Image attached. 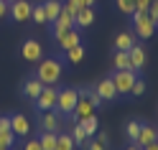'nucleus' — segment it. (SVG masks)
<instances>
[{"mask_svg":"<svg viewBox=\"0 0 158 150\" xmlns=\"http://www.w3.org/2000/svg\"><path fill=\"white\" fill-rule=\"evenodd\" d=\"M151 3H153V0H138V3H135V10H148ZM135 10H133V13H135Z\"/></svg>","mask_w":158,"mask_h":150,"instance_id":"obj_34","label":"nucleus"},{"mask_svg":"<svg viewBox=\"0 0 158 150\" xmlns=\"http://www.w3.org/2000/svg\"><path fill=\"white\" fill-rule=\"evenodd\" d=\"M82 8H84L82 0H64V10H66V13H72V15H77Z\"/></svg>","mask_w":158,"mask_h":150,"instance_id":"obj_28","label":"nucleus"},{"mask_svg":"<svg viewBox=\"0 0 158 150\" xmlns=\"http://www.w3.org/2000/svg\"><path fill=\"white\" fill-rule=\"evenodd\" d=\"M8 8H10V5H8L5 0H0V21H3V18L8 15Z\"/></svg>","mask_w":158,"mask_h":150,"instance_id":"obj_36","label":"nucleus"},{"mask_svg":"<svg viewBox=\"0 0 158 150\" xmlns=\"http://www.w3.org/2000/svg\"><path fill=\"white\" fill-rule=\"evenodd\" d=\"M31 3L28 0H15V3H10V8H8V13H10V18L15 23H23V21H28L31 18Z\"/></svg>","mask_w":158,"mask_h":150,"instance_id":"obj_7","label":"nucleus"},{"mask_svg":"<svg viewBox=\"0 0 158 150\" xmlns=\"http://www.w3.org/2000/svg\"><path fill=\"white\" fill-rule=\"evenodd\" d=\"M125 150H143V148H138V145H135V143H133V145H127V148H125Z\"/></svg>","mask_w":158,"mask_h":150,"instance_id":"obj_39","label":"nucleus"},{"mask_svg":"<svg viewBox=\"0 0 158 150\" xmlns=\"http://www.w3.org/2000/svg\"><path fill=\"white\" fill-rule=\"evenodd\" d=\"M56 99H59V89L54 84H44L41 94L36 97V109L38 112H48V109L56 107Z\"/></svg>","mask_w":158,"mask_h":150,"instance_id":"obj_5","label":"nucleus"},{"mask_svg":"<svg viewBox=\"0 0 158 150\" xmlns=\"http://www.w3.org/2000/svg\"><path fill=\"white\" fill-rule=\"evenodd\" d=\"M130 94H133V97H143V94H145V82H143V79H135Z\"/></svg>","mask_w":158,"mask_h":150,"instance_id":"obj_30","label":"nucleus"},{"mask_svg":"<svg viewBox=\"0 0 158 150\" xmlns=\"http://www.w3.org/2000/svg\"><path fill=\"white\" fill-rule=\"evenodd\" d=\"M156 143H158V137H156Z\"/></svg>","mask_w":158,"mask_h":150,"instance_id":"obj_43","label":"nucleus"},{"mask_svg":"<svg viewBox=\"0 0 158 150\" xmlns=\"http://www.w3.org/2000/svg\"><path fill=\"white\" fill-rule=\"evenodd\" d=\"M5 3H8V5H10V3H15V0H5Z\"/></svg>","mask_w":158,"mask_h":150,"instance_id":"obj_40","label":"nucleus"},{"mask_svg":"<svg viewBox=\"0 0 158 150\" xmlns=\"http://www.w3.org/2000/svg\"><path fill=\"white\" fill-rule=\"evenodd\" d=\"M127 56H130V69H135V71H140V69L145 66V48L133 43V48L127 51Z\"/></svg>","mask_w":158,"mask_h":150,"instance_id":"obj_13","label":"nucleus"},{"mask_svg":"<svg viewBox=\"0 0 158 150\" xmlns=\"http://www.w3.org/2000/svg\"><path fill=\"white\" fill-rule=\"evenodd\" d=\"M110 79H112V84L117 89V94H130V89H133L135 79H138V71L135 69H120V71H115Z\"/></svg>","mask_w":158,"mask_h":150,"instance_id":"obj_4","label":"nucleus"},{"mask_svg":"<svg viewBox=\"0 0 158 150\" xmlns=\"http://www.w3.org/2000/svg\"><path fill=\"white\" fill-rule=\"evenodd\" d=\"M133 33L138 38H151L156 33V21L148 15V10H135L133 13Z\"/></svg>","mask_w":158,"mask_h":150,"instance_id":"obj_2","label":"nucleus"},{"mask_svg":"<svg viewBox=\"0 0 158 150\" xmlns=\"http://www.w3.org/2000/svg\"><path fill=\"white\" fill-rule=\"evenodd\" d=\"M112 64H115L117 71H120V69H130V56H127V51H117L115 59H112Z\"/></svg>","mask_w":158,"mask_h":150,"instance_id":"obj_24","label":"nucleus"},{"mask_svg":"<svg viewBox=\"0 0 158 150\" xmlns=\"http://www.w3.org/2000/svg\"><path fill=\"white\" fill-rule=\"evenodd\" d=\"M115 3H117V10H123V13H127V15H133L138 0H115Z\"/></svg>","mask_w":158,"mask_h":150,"instance_id":"obj_29","label":"nucleus"},{"mask_svg":"<svg viewBox=\"0 0 158 150\" xmlns=\"http://www.w3.org/2000/svg\"><path fill=\"white\" fill-rule=\"evenodd\" d=\"M156 28H158V21H156Z\"/></svg>","mask_w":158,"mask_h":150,"instance_id":"obj_42","label":"nucleus"},{"mask_svg":"<svg viewBox=\"0 0 158 150\" xmlns=\"http://www.w3.org/2000/svg\"><path fill=\"white\" fill-rule=\"evenodd\" d=\"M133 43H135L133 33H120V36L115 38V51H130Z\"/></svg>","mask_w":158,"mask_h":150,"instance_id":"obj_18","label":"nucleus"},{"mask_svg":"<svg viewBox=\"0 0 158 150\" xmlns=\"http://www.w3.org/2000/svg\"><path fill=\"white\" fill-rule=\"evenodd\" d=\"M156 3H158V0H156Z\"/></svg>","mask_w":158,"mask_h":150,"instance_id":"obj_44","label":"nucleus"},{"mask_svg":"<svg viewBox=\"0 0 158 150\" xmlns=\"http://www.w3.org/2000/svg\"><path fill=\"white\" fill-rule=\"evenodd\" d=\"M143 150H158V143H151V145H145Z\"/></svg>","mask_w":158,"mask_h":150,"instance_id":"obj_38","label":"nucleus"},{"mask_svg":"<svg viewBox=\"0 0 158 150\" xmlns=\"http://www.w3.org/2000/svg\"><path fill=\"white\" fill-rule=\"evenodd\" d=\"M82 3H84V8H94V3H97V0H82Z\"/></svg>","mask_w":158,"mask_h":150,"instance_id":"obj_37","label":"nucleus"},{"mask_svg":"<svg viewBox=\"0 0 158 150\" xmlns=\"http://www.w3.org/2000/svg\"><path fill=\"white\" fill-rule=\"evenodd\" d=\"M72 115H74V122H82V120L94 115V104L89 102V97H87V89H79V99H77V107H74Z\"/></svg>","mask_w":158,"mask_h":150,"instance_id":"obj_6","label":"nucleus"},{"mask_svg":"<svg viewBox=\"0 0 158 150\" xmlns=\"http://www.w3.org/2000/svg\"><path fill=\"white\" fill-rule=\"evenodd\" d=\"M44 10H46V21L54 23L56 18H59V13L64 10V3H61V0H46V3H44Z\"/></svg>","mask_w":158,"mask_h":150,"instance_id":"obj_17","label":"nucleus"},{"mask_svg":"<svg viewBox=\"0 0 158 150\" xmlns=\"http://www.w3.org/2000/svg\"><path fill=\"white\" fill-rule=\"evenodd\" d=\"M82 127H84V132L87 135H94L97 132V127H100V120H97V115H92V117H87V120H82Z\"/></svg>","mask_w":158,"mask_h":150,"instance_id":"obj_25","label":"nucleus"},{"mask_svg":"<svg viewBox=\"0 0 158 150\" xmlns=\"http://www.w3.org/2000/svg\"><path fill=\"white\" fill-rule=\"evenodd\" d=\"M41 89H44V84L38 82L36 76H31V79H26V82H23V97H28V99H33V102H36V97L41 94Z\"/></svg>","mask_w":158,"mask_h":150,"instance_id":"obj_15","label":"nucleus"},{"mask_svg":"<svg viewBox=\"0 0 158 150\" xmlns=\"http://www.w3.org/2000/svg\"><path fill=\"white\" fill-rule=\"evenodd\" d=\"M74 148H77V145H74V140H72L69 132L56 135V148H54V150H74Z\"/></svg>","mask_w":158,"mask_h":150,"instance_id":"obj_20","label":"nucleus"},{"mask_svg":"<svg viewBox=\"0 0 158 150\" xmlns=\"http://www.w3.org/2000/svg\"><path fill=\"white\" fill-rule=\"evenodd\" d=\"M59 115L56 109H48V112H41V120H38V122H41V130H46V132H56L59 130Z\"/></svg>","mask_w":158,"mask_h":150,"instance_id":"obj_12","label":"nucleus"},{"mask_svg":"<svg viewBox=\"0 0 158 150\" xmlns=\"http://www.w3.org/2000/svg\"><path fill=\"white\" fill-rule=\"evenodd\" d=\"M77 99H79V89H72V87L59 89V99H56V107L54 109L59 115H72L74 107H77Z\"/></svg>","mask_w":158,"mask_h":150,"instance_id":"obj_3","label":"nucleus"},{"mask_svg":"<svg viewBox=\"0 0 158 150\" xmlns=\"http://www.w3.org/2000/svg\"><path fill=\"white\" fill-rule=\"evenodd\" d=\"M107 145L102 143V140L100 137H89V140H87V150H105Z\"/></svg>","mask_w":158,"mask_h":150,"instance_id":"obj_31","label":"nucleus"},{"mask_svg":"<svg viewBox=\"0 0 158 150\" xmlns=\"http://www.w3.org/2000/svg\"><path fill=\"white\" fill-rule=\"evenodd\" d=\"M21 56L26 59V61H41L44 48H41V43H38L36 38H28V41H23V46H21Z\"/></svg>","mask_w":158,"mask_h":150,"instance_id":"obj_8","label":"nucleus"},{"mask_svg":"<svg viewBox=\"0 0 158 150\" xmlns=\"http://www.w3.org/2000/svg\"><path fill=\"white\" fill-rule=\"evenodd\" d=\"M61 71H64L61 59H41L36 69V79L41 84H56L61 79Z\"/></svg>","mask_w":158,"mask_h":150,"instance_id":"obj_1","label":"nucleus"},{"mask_svg":"<svg viewBox=\"0 0 158 150\" xmlns=\"http://www.w3.org/2000/svg\"><path fill=\"white\" fill-rule=\"evenodd\" d=\"M31 18L36 23H48L46 21V10H44V3H38V5H33L31 8Z\"/></svg>","mask_w":158,"mask_h":150,"instance_id":"obj_27","label":"nucleus"},{"mask_svg":"<svg viewBox=\"0 0 158 150\" xmlns=\"http://www.w3.org/2000/svg\"><path fill=\"white\" fill-rule=\"evenodd\" d=\"M82 59H84V46H82V43L66 51V61H69V64H79Z\"/></svg>","mask_w":158,"mask_h":150,"instance_id":"obj_23","label":"nucleus"},{"mask_svg":"<svg viewBox=\"0 0 158 150\" xmlns=\"http://www.w3.org/2000/svg\"><path fill=\"white\" fill-rule=\"evenodd\" d=\"M10 130L15 132V137H26V135H31V125H28V120L21 115V112H15L10 117Z\"/></svg>","mask_w":158,"mask_h":150,"instance_id":"obj_11","label":"nucleus"},{"mask_svg":"<svg viewBox=\"0 0 158 150\" xmlns=\"http://www.w3.org/2000/svg\"><path fill=\"white\" fill-rule=\"evenodd\" d=\"M0 150H8V148H0Z\"/></svg>","mask_w":158,"mask_h":150,"instance_id":"obj_41","label":"nucleus"},{"mask_svg":"<svg viewBox=\"0 0 158 150\" xmlns=\"http://www.w3.org/2000/svg\"><path fill=\"white\" fill-rule=\"evenodd\" d=\"M87 97H89V102L94 104V109H97V107H100V104H102V99H100V94H97V92H94V89H87Z\"/></svg>","mask_w":158,"mask_h":150,"instance_id":"obj_32","label":"nucleus"},{"mask_svg":"<svg viewBox=\"0 0 158 150\" xmlns=\"http://www.w3.org/2000/svg\"><path fill=\"white\" fill-rule=\"evenodd\" d=\"M23 150H44V148H41V143H38V137H31V140L23 145Z\"/></svg>","mask_w":158,"mask_h":150,"instance_id":"obj_33","label":"nucleus"},{"mask_svg":"<svg viewBox=\"0 0 158 150\" xmlns=\"http://www.w3.org/2000/svg\"><path fill=\"white\" fill-rule=\"evenodd\" d=\"M13 145H15V132L13 130H0V148L13 150Z\"/></svg>","mask_w":158,"mask_h":150,"instance_id":"obj_22","label":"nucleus"},{"mask_svg":"<svg viewBox=\"0 0 158 150\" xmlns=\"http://www.w3.org/2000/svg\"><path fill=\"white\" fill-rule=\"evenodd\" d=\"M38 143H41L44 150H54L56 148V132H46V130H44V132L38 135Z\"/></svg>","mask_w":158,"mask_h":150,"instance_id":"obj_21","label":"nucleus"},{"mask_svg":"<svg viewBox=\"0 0 158 150\" xmlns=\"http://www.w3.org/2000/svg\"><path fill=\"white\" fill-rule=\"evenodd\" d=\"M94 92L100 94L102 102H112V99L120 97V94H117V89H115V84H112V79H102V82L94 87Z\"/></svg>","mask_w":158,"mask_h":150,"instance_id":"obj_9","label":"nucleus"},{"mask_svg":"<svg viewBox=\"0 0 158 150\" xmlns=\"http://www.w3.org/2000/svg\"><path fill=\"white\" fill-rule=\"evenodd\" d=\"M59 46H61V51H69V48H74V46H79L82 43V36H79V31H74V28H69V31L56 41Z\"/></svg>","mask_w":158,"mask_h":150,"instance_id":"obj_14","label":"nucleus"},{"mask_svg":"<svg viewBox=\"0 0 158 150\" xmlns=\"http://www.w3.org/2000/svg\"><path fill=\"white\" fill-rule=\"evenodd\" d=\"M94 23V10L92 8H82L77 15H74V26L77 28H89Z\"/></svg>","mask_w":158,"mask_h":150,"instance_id":"obj_16","label":"nucleus"},{"mask_svg":"<svg viewBox=\"0 0 158 150\" xmlns=\"http://www.w3.org/2000/svg\"><path fill=\"white\" fill-rule=\"evenodd\" d=\"M156 137H158V130L153 125H140V132H138V137H135V145L138 148H145V145L156 143Z\"/></svg>","mask_w":158,"mask_h":150,"instance_id":"obj_10","label":"nucleus"},{"mask_svg":"<svg viewBox=\"0 0 158 150\" xmlns=\"http://www.w3.org/2000/svg\"><path fill=\"white\" fill-rule=\"evenodd\" d=\"M148 15H151L153 21H158V3H156V0L151 3V8H148Z\"/></svg>","mask_w":158,"mask_h":150,"instance_id":"obj_35","label":"nucleus"},{"mask_svg":"<svg viewBox=\"0 0 158 150\" xmlns=\"http://www.w3.org/2000/svg\"><path fill=\"white\" fill-rule=\"evenodd\" d=\"M140 125H143V122H138V120H130V122L125 125V135H127V140H130V143H135L138 132H140Z\"/></svg>","mask_w":158,"mask_h":150,"instance_id":"obj_26","label":"nucleus"},{"mask_svg":"<svg viewBox=\"0 0 158 150\" xmlns=\"http://www.w3.org/2000/svg\"><path fill=\"white\" fill-rule=\"evenodd\" d=\"M72 140H74V145H87V140H89V135L84 132V127H82V122H74V127H72Z\"/></svg>","mask_w":158,"mask_h":150,"instance_id":"obj_19","label":"nucleus"}]
</instances>
